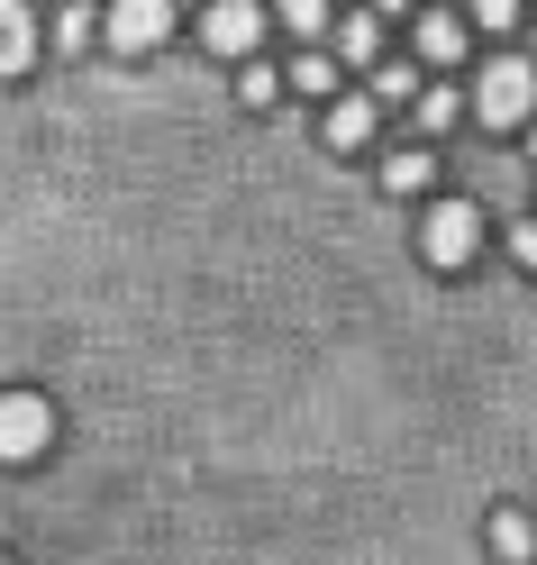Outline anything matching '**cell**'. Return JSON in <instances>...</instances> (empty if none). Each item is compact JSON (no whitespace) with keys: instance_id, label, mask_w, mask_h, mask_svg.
Segmentation results:
<instances>
[{"instance_id":"cell-15","label":"cell","mask_w":537,"mask_h":565,"mask_svg":"<svg viewBox=\"0 0 537 565\" xmlns=\"http://www.w3.org/2000/svg\"><path fill=\"white\" fill-rule=\"evenodd\" d=\"M282 28H301V46H319V28H329V0H282Z\"/></svg>"},{"instance_id":"cell-1","label":"cell","mask_w":537,"mask_h":565,"mask_svg":"<svg viewBox=\"0 0 537 565\" xmlns=\"http://www.w3.org/2000/svg\"><path fill=\"white\" fill-rule=\"evenodd\" d=\"M537 110V55H492L483 83H474V119L483 128H528Z\"/></svg>"},{"instance_id":"cell-2","label":"cell","mask_w":537,"mask_h":565,"mask_svg":"<svg viewBox=\"0 0 537 565\" xmlns=\"http://www.w3.org/2000/svg\"><path fill=\"white\" fill-rule=\"evenodd\" d=\"M419 246H428V265H438V274H464V265H474V246H483V210L474 201H438V210H428V228H419Z\"/></svg>"},{"instance_id":"cell-20","label":"cell","mask_w":537,"mask_h":565,"mask_svg":"<svg viewBox=\"0 0 537 565\" xmlns=\"http://www.w3.org/2000/svg\"><path fill=\"white\" fill-rule=\"evenodd\" d=\"M391 10H410V0H374V19H391Z\"/></svg>"},{"instance_id":"cell-19","label":"cell","mask_w":537,"mask_h":565,"mask_svg":"<svg viewBox=\"0 0 537 565\" xmlns=\"http://www.w3.org/2000/svg\"><path fill=\"white\" fill-rule=\"evenodd\" d=\"M474 19H483V28H511V19H519V0H474Z\"/></svg>"},{"instance_id":"cell-14","label":"cell","mask_w":537,"mask_h":565,"mask_svg":"<svg viewBox=\"0 0 537 565\" xmlns=\"http://www.w3.org/2000/svg\"><path fill=\"white\" fill-rule=\"evenodd\" d=\"M374 100H410V110H419V74H410V64H374Z\"/></svg>"},{"instance_id":"cell-9","label":"cell","mask_w":537,"mask_h":565,"mask_svg":"<svg viewBox=\"0 0 537 565\" xmlns=\"http://www.w3.org/2000/svg\"><path fill=\"white\" fill-rule=\"evenodd\" d=\"M410 46H419V64H455V55H464V28H455V10H428Z\"/></svg>"},{"instance_id":"cell-17","label":"cell","mask_w":537,"mask_h":565,"mask_svg":"<svg viewBox=\"0 0 537 565\" xmlns=\"http://www.w3.org/2000/svg\"><path fill=\"white\" fill-rule=\"evenodd\" d=\"M237 92H246V100H256V110H265V100L282 92V74H265V64H237Z\"/></svg>"},{"instance_id":"cell-22","label":"cell","mask_w":537,"mask_h":565,"mask_svg":"<svg viewBox=\"0 0 537 565\" xmlns=\"http://www.w3.org/2000/svg\"><path fill=\"white\" fill-rule=\"evenodd\" d=\"M528 55H537V38H528Z\"/></svg>"},{"instance_id":"cell-5","label":"cell","mask_w":537,"mask_h":565,"mask_svg":"<svg viewBox=\"0 0 537 565\" xmlns=\"http://www.w3.org/2000/svg\"><path fill=\"white\" fill-rule=\"evenodd\" d=\"M256 38H265V10H256V0H210V10H201V46L210 55H256Z\"/></svg>"},{"instance_id":"cell-3","label":"cell","mask_w":537,"mask_h":565,"mask_svg":"<svg viewBox=\"0 0 537 565\" xmlns=\"http://www.w3.org/2000/svg\"><path fill=\"white\" fill-rule=\"evenodd\" d=\"M46 447H55V402L46 393H0V466H28Z\"/></svg>"},{"instance_id":"cell-8","label":"cell","mask_w":537,"mask_h":565,"mask_svg":"<svg viewBox=\"0 0 537 565\" xmlns=\"http://www.w3.org/2000/svg\"><path fill=\"white\" fill-rule=\"evenodd\" d=\"M319 137H329L337 156H355L374 137V100H329V128H319Z\"/></svg>"},{"instance_id":"cell-16","label":"cell","mask_w":537,"mask_h":565,"mask_svg":"<svg viewBox=\"0 0 537 565\" xmlns=\"http://www.w3.org/2000/svg\"><path fill=\"white\" fill-rule=\"evenodd\" d=\"M419 128H455V92H447V83L419 92Z\"/></svg>"},{"instance_id":"cell-23","label":"cell","mask_w":537,"mask_h":565,"mask_svg":"<svg viewBox=\"0 0 537 565\" xmlns=\"http://www.w3.org/2000/svg\"><path fill=\"white\" fill-rule=\"evenodd\" d=\"M0 565H10V556H0Z\"/></svg>"},{"instance_id":"cell-13","label":"cell","mask_w":537,"mask_h":565,"mask_svg":"<svg viewBox=\"0 0 537 565\" xmlns=\"http://www.w3.org/2000/svg\"><path fill=\"white\" fill-rule=\"evenodd\" d=\"M92 46V0H74V10L55 19V55H83Z\"/></svg>"},{"instance_id":"cell-12","label":"cell","mask_w":537,"mask_h":565,"mask_svg":"<svg viewBox=\"0 0 537 565\" xmlns=\"http://www.w3.org/2000/svg\"><path fill=\"white\" fill-rule=\"evenodd\" d=\"M383 183L391 192H428V147H401V156L383 164Z\"/></svg>"},{"instance_id":"cell-21","label":"cell","mask_w":537,"mask_h":565,"mask_svg":"<svg viewBox=\"0 0 537 565\" xmlns=\"http://www.w3.org/2000/svg\"><path fill=\"white\" fill-rule=\"evenodd\" d=\"M528 156H537V128H528Z\"/></svg>"},{"instance_id":"cell-4","label":"cell","mask_w":537,"mask_h":565,"mask_svg":"<svg viewBox=\"0 0 537 565\" xmlns=\"http://www.w3.org/2000/svg\"><path fill=\"white\" fill-rule=\"evenodd\" d=\"M100 38H110L119 55H147V46H164V38H173V0H110Z\"/></svg>"},{"instance_id":"cell-18","label":"cell","mask_w":537,"mask_h":565,"mask_svg":"<svg viewBox=\"0 0 537 565\" xmlns=\"http://www.w3.org/2000/svg\"><path fill=\"white\" fill-rule=\"evenodd\" d=\"M511 256H519V265L537 274V220H519V228H511Z\"/></svg>"},{"instance_id":"cell-10","label":"cell","mask_w":537,"mask_h":565,"mask_svg":"<svg viewBox=\"0 0 537 565\" xmlns=\"http://www.w3.org/2000/svg\"><path fill=\"white\" fill-rule=\"evenodd\" d=\"M282 83H292L301 100H329V92H337V55H319V46H301V55H292V74H282Z\"/></svg>"},{"instance_id":"cell-7","label":"cell","mask_w":537,"mask_h":565,"mask_svg":"<svg viewBox=\"0 0 537 565\" xmlns=\"http://www.w3.org/2000/svg\"><path fill=\"white\" fill-rule=\"evenodd\" d=\"M492 556L501 565H537V520L528 511H492Z\"/></svg>"},{"instance_id":"cell-11","label":"cell","mask_w":537,"mask_h":565,"mask_svg":"<svg viewBox=\"0 0 537 565\" xmlns=\"http://www.w3.org/2000/svg\"><path fill=\"white\" fill-rule=\"evenodd\" d=\"M337 55H346V64H383V19H374V10H355V19L337 28Z\"/></svg>"},{"instance_id":"cell-6","label":"cell","mask_w":537,"mask_h":565,"mask_svg":"<svg viewBox=\"0 0 537 565\" xmlns=\"http://www.w3.org/2000/svg\"><path fill=\"white\" fill-rule=\"evenodd\" d=\"M37 19H28V0H0V83H19L28 64H37Z\"/></svg>"}]
</instances>
